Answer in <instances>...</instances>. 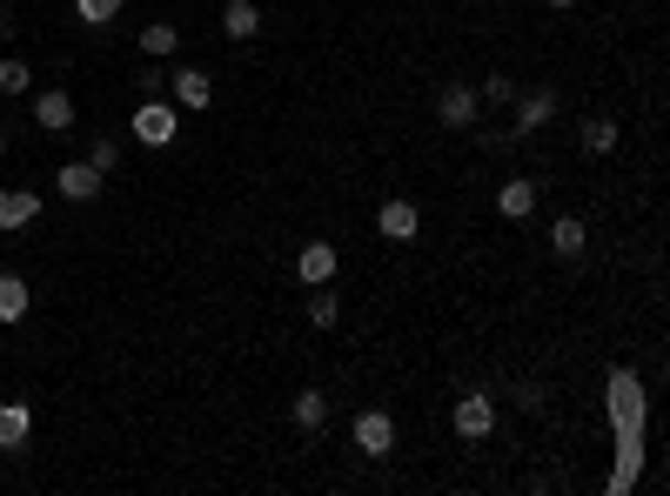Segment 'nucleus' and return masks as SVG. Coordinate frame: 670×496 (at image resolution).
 <instances>
[{
  "instance_id": "1",
  "label": "nucleus",
  "mask_w": 670,
  "mask_h": 496,
  "mask_svg": "<svg viewBox=\"0 0 670 496\" xmlns=\"http://www.w3.org/2000/svg\"><path fill=\"white\" fill-rule=\"evenodd\" d=\"M604 409H610V430H617V470L604 476L610 496H630L637 476H644V417H650V396L630 369H610L604 382Z\"/></svg>"
},
{
  "instance_id": "2",
  "label": "nucleus",
  "mask_w": 670,
  "mask_h": 496,
  "mask_svg": "<svg viewBox=\"0 0 670 496\" xmlns=\"http://www.w3.org/2000/svg\"><path fill=\"white\" fill-rule=\"evenodd\" d=\"M128 128H134V141H141V148H168V141L182 134V115L168 108V101H154V95H148V101L134 108V121H128Z\"/></svg>"
},
{
  "instance_id": "3",
  "label": "nucleus",
  "mask_w": 670,
  "mask_h": 496,
  "mask_svg": "<svg viewBox=\"0 0 670 496\" xmlns=\"http://www.w3.org/2000/svg\"><path fill=\"white\" fill-rule=\"evenodd\" d=\"M436 121L443 128H476L483 121V95L469 88V80H443L436 88Z\"/></svg>"
},
{
  "instance_id": "4",
  "label": "nucleus",
  "mask_w": 670,
  "mask_h": 496,
  "mask_svg": "<svg viewBox=\"0 0 670 496\" xmlns=\"http://www.w3.org/2000/svg\"><path fill=\"white\" fill-rule=\"evenodd\" d=\"M450 430H456L463 443H483V436L496 430V402H489L483 389H469V396H456V409H450Z\"/></svg>"
},
{
  "instance_id": "5",
  "label": "nucleus",
  "mask_w": 670,
  "mask_h": 496,
  "mask_svg": "<svg viewBox=\"0 0 670 496\" xmlns=\"http://www.w3.org/2000/svg\"><path fill=\"white\" fill-rule=\"evenodd\" d=\"M415 228H423V208H415L409 195H389V202L376 208V235H382V241H415Z\"/></svg>"
},
{
  "instance_id": "6",
  "label": "nucleus",
  "mask_w": 670,
  "mask_h": 496,
  "mask_svg": "<svg viewBox=\"0 0 670 496\" xmlns=\"http://www.w3.org/2000/svg\"><path fill=\"white\" fill-rule=\"evenodd\" d=\"M349 436H356L363 456H389V450H396V417H389V409H363Z\"/></svg>"
},
{
  "instance_id": "7",
  "label": "nucleus",
  "mask_w": 670,
  "mask_h": 496,
  "mask_svg": "<svg viewBox=\"0 0 670 496\" xmlns=\"http://www.w3.org/2000/svg\"><path fill=\"white\" fill-rule=\"evenodd\" d=\"M34 121H41L47 134H67V128H74V95H67V88H41V95H34Z\"/></svg>"
},
{
  "instance_id": "8",
  "label": "nucleus",
  "mask_w": 670,
  "mask_h": 496,
  "mask_svg": "<svg viewBox=\"0 0 670 496\" xmlns=\"http://www.w3.org/2000/svg\"><path fill=\"white\" fill-rule=\"evenodd\" d=\"M510 108H517V121H510L517 134H537V128H550V121H556V95H550V88H537V95H517Z\"/></svg>"
},
{
  "instance_id": "9",
  "label": "nucleus",
  "mask_w": 670,
  "mask_h": 496,
  "mask_svg": "<svg viewBox=\"0 0 670 496\" xmlns=\"http://www.w3.org/2000/svg\"><path fill=\"white\" fill-rule=\"evenodd\" d=\"M168 88H175V108H208L215 101V80L202 67H175V74H168Z\"/></svg>"
},
{
  "instance_id": "10",
  "label": "nucleus",
  "mask_w": 670,
  "mask_h": 496,
  "mask_svg": "<svg viewBox=\"0 0 670 496\" xmlns=\"http://www.w3.org/2000/svg\"><path fill=\"white\" fill-rule=\"evenodd\" d=\"M496 215H502V222H530V215H537V182H523V175L502 182V188H496Z\"/></svg>"
},
{
  "instance_id": "11",
  "label": "nucleus",
  "mask_w": 670,
  "mask_h": 496,
  "mask_svg": "<svg viewBox=\"0 0 670 496\" xmlns=\"http://www.w3.org/2000/svg\"><path fill=\"white\" fill-rule=\"evenodd\" d=\"M335 262H343V256H335L328 241H309L302 256H295V276H302V289H315V282H335Z\"/></svg>"
},
{
  "instance_id": "12",
  "label": "nucleus",
  "mask_w": 670,
  "mask_h": 496,
  "mask_svg": "<svg viewBox=\"0 0 670 496\" xmlns=\"http://www.w3.org/2000/svg\"><path fill=\"white\" fill-rule=\"evenodd\" d=\"M221 34L228 41H256L262 34V8H256V0H228V8H221Z\"/></svg>"
},
{
  "instance_id": "13",
  "label": "nucleus",
  "mask_w": 670,
  "mask_h": 496,
  "mask_svg": "<svg viewBox=\"0 0 670 496\" xmlns=\"http://www.w3.org/2000/svg\"><path fill=\"white\" fill-rule=\"evenodd\" d=\"M54 188H61L67 202H95V195H101V175L88 169V161H67V169L54 175Z\"/></svg>"
},
{
  "instance_id": "14",
  "label": "nucleus",
  "mask_w": 670,
  "mask_h": 496,
  "mask_svg": "<svg viewBox=\"0 0 670 496\" xmlns=\"http://www.w3.org/2000/svg\"><path fill=\"white\" fill-rule=\"evenodd\" d=\"M34 436V409L28 402H0V450H21Z\"/></svg>"
},
{
  "instance_id": "15",
  "label": "nucleus",
  "mask_w": 670,
  "mask_h": 496,
  "mask_svg": "<svg viewBox=\"0 0 670 496\" xmlns=\"http://www.w3.org/2000/svg\"><path fill=\"white\" fill-rule=\"evenodd\" d=\"M41 215V195L34 188H0V228H28Z\"/></svg>"
},
{
  "instance_id": "16",
  "label": "nucleus",
  "mask_w": 670,
  "mask_h": 496,
  "mask_svg": "<svg viewBox=\"0 0 670 496\" xmlns=\"http://www.w3.org/2000/svg\"><path fill=\"white\" fill-rule=\"evenodd\" d=\"M175 47H182V28H175V21H148V28H141V54H148V61H168Z\"/></svg>"
},
{
  "instance_id": "17",
  "label": "nucleus",
  "mask_w": 670,
  "mask_h": 496,
  "mask_svg": "<svg viewBox=\"0 0 670 496\" xmlns=\"http://www.w3.org/2000/svg\"><path fill=\"white\" fill-rule=\"evenodd\" d=\"M550 248H556L563 262H576V256H583V222H576V215H556V222H550Z\"/></svg>"
},
{
  "instance_id": "18",
  "label": "nucleus",
  "mask_w": 670,
  "mask_h": 496,
  "mask_svg": "<svg viewBox=\"0 0 670 496\" xmlns=\"http://www.w3.org/2000/svg\"><path fill=\"white\" fill-rule=\"evenodd\" d=\"M289 417H295L302 430H322V423H328V396H322V389H302V396L289 402Z\"/></svg>"
},
{
  "instance_id": "19",
  "label": "nucleus",
  "mask_w": 670,
  "mask_h": 496,
  "mask_svg": "<svg viewBox=\"0 0 670 496\" xmlns=\"http://www.w3.org/2000/svg\"><path fill=\"white\" fill-rule=\"evenodd\" d=\"M28 302H34V295H28V282H21V276H0V322H21V315H28Z\"/></svg>"
},
{
  "instance_id": "20",
  "label": "nucleus",
  "mask_w": 670,
  "mask_h": 496,
  "mask_svg": "<svg viewBox=\"0 0 670 496\" xmlns=\"http://www.w3.org/2000/svg\"><path fill=\"white\" fill-rule=\"evenodd\" d=\"M335 315H343L335 289H328V282H315V289H309V322H315V328H335Z\"/></svg>"
},
{
  "instance_id": "21",
  "label": "nucleus",
  "mask_w": 670,
  "mask_h": 496,
  "mask_svg": "<svg viewBox=\"0 0 670 496\" xmlns=\"http://www.w3.org/2000/svg\"><path fill=\"white\" fill-rule=\"evenodd\" d=\"M583 148H591V154H610V148H617V121H610V115H591V121H583Z\"/></svg>"
},
{
  "instance_id": "22",
  "label": "nucleus",
  "mask_w": 670,
  "mask_h": 496,
  "mask_svg": "<svg viewBox=\"0 0 670 496\" xmlns=\"http://www.w3.org/2000/svg\"><path fill=\"white\" fill-rule=\"evenodd\" d=\"M28 80H34V67H28L21 54H8V61H0V95H28Z\"/></svg>"
},
{
  "instance_id": "23",
  "label": "nucleus",
  "mask_w": 670,
  "mask_h": 496,
  "mask_svg": "<svg viewBox=\"0 0 670 496\" xmlns=\"http://www.w3.org/2000/svg\"><path fill=\"white\" fill-rule=\"evenodd\" d=\"M476 95H483V108H510V101H517V80H510V74H489Z\"/></svg>"
},
{
  "instance_id": "24",
  "label": "nucleus",
  "mask_w": 670,
  "mask_h": 496,
  "mask_svg": "<svg viewBox=\"0 0 670 496\" xmlns=\"http://www.w3.org/2000/svg\"><path fill=\"white\" fill-rule=\"evenodd\" d=\"M74 14L88 21V28H108V21L121 14V0H74Z\"/></svg>"
},
{
  "instance_id": "25",
  "label": "nucleus",
  "mask_w": 670,
  "mask_h": 496,
  "mask_svg": "<svg viewBox=\"0 0 670 496\" xmlns=\"http://www.w3.org/2000/svg\"><path fill=\"white\" fill-rule=\"evenodd\" d=\"M115 161H121L115 141H95V148H88V169H95V175H115Z\"/></svg>"
},
{
  "instance_id": "26",
  "label": "nucleus",
  "mask_w": 670,
  "mask_h": 496,
  "mask_svg": "<svg viewBox=\"0 0 670 496\" xmlns=\"http://www.w3.org/2000/svg\"><path fill=\"white\" fill-rule=\"evenodd\" d=\"M543 396H550L543 382H517V402H523V409H543Z\"/></svg>"
},
{
  "instance_id": "27",
  "label": "nucleus",
  "mask_w": 670,
  "mask_h": 496,
  "mask_svg": "<svg viewBox=\"0 0 670 496\" xmlns=\"http://www.w3.org/2000/svg\"><path fill=\"white\" fill-rule=\"evenodd\" d=\"M543 8H556V14H563V8H576V0H543Z\"/></svg>"
},
{
  "instance_id": "28",
  "label": "nucleus",
  "mask_w": 670,
  "mask_h": 496,
  "mask_svg": "<svg viewBox=\"0 0 670 496\" xmlns=\"http://www.w3.org/2000/svg\"><path fill=\"white\" fill-rule=\"evenodd\" d=\"M0 148H8V128H0Z\"/></svg>"
}]
</instances>
